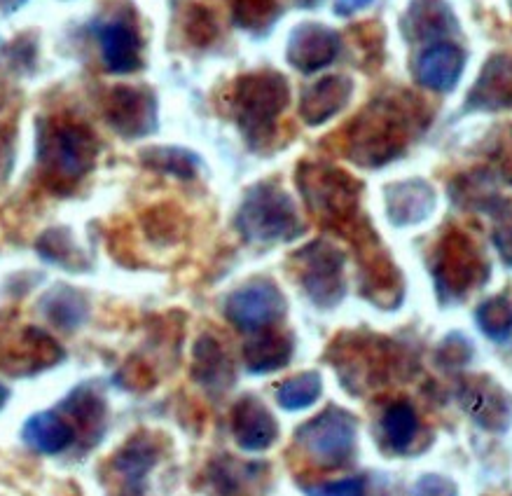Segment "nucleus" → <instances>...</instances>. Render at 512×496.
Segmentation results:
<instances>
[{
	"label": "nucleus",
	"mask_w": 512,
	"mask_h": 496,
	"mask_svg": "<svg viewBox=\"0 0 512 496\" xmlns=\"http://www.w3.org/2000/svg\"><path fill=\"white\" fill-rule=\"evenodd\" d=\"M419 113L407 96H379L347 127V157L358 167L379 169L405 153Z\"/></svg>",
	"instance_id": "obj_1"
},
{
	"label": "nucleus",
	"mask_w": 512,
	"mask_h": 496,
	"mask_svg": "<svg viewBox=\"0 0 512 496\" xmlns=\"http://www.w3.org/2000/svg\"><path fill=\"white\" fill-rule=\"evenodd\" d=\"M99 157V139L85 124L50 117L38 127V164L45 183L57 192H71Z\"/></svg>",
	"instance_id": "obj_2"
},
{
	"label": "nucleus",
	"mask_w": 512,
	"mask_h": 496,
	"mask_svg": "<svg viewBox=\"0 0 512 496\" xmlns=\"http://www.w3.org/2000/svg\"><path fill=\"white\" fill-rule=\"evenodd\" d=\"M290 101L288 80L281 73L260 71L237 80L232 92V113L248 146L258 150L276 134V122Z\"/></svg>",
	"instance_id": "obj_3"
},
{
	"label": "nucleus",
	"mask_w": 512,
	"mask_h": 496,
	"mask_svg": "<svg viewBox=\"0 0 512 496\" xmlns=\"http://www.w3.org/2000/svg\"><path fill=\"white\" fill-rule=\"evenodd\" d=\"M234 223L248 244H283L304 232L295 202L274 183L253 185L246 192Z\"/></svg>",
	"instance_id": "obj_4"
},
{
	"label": "nucleus",
	"mask_w": 512,
	"mask_h": 496,
	"mask_svg": "<svg viewBox=\"0 0 512 496\" xmlns=\"http://www.w3.org/2000/svg\"><path fill=\"white\" fill-rule=\"evenodd\" d=\"M297 185L309 211L325 225L342 230L356 220L361 183L354 181L347 171L330 164L304 162L297 169Z\"/></svg>",
	"instance_id": "obj_5"
},
{
	"label": "nucleus",
	"mask_w": 512,
	"mask_h": 496,
	"mask_svg": "<svg viewBox=\"0 0 512 496\" xmlns=\"http://www.w3.org/2000/svg\"><path fill=\"white\" fill-rule=\"evenodd\" d=\"M431 272L440 300L456 302L466 298L475 286L484 284L487 263L466 234L452 230L440 239L438 248H435Z\"/></svg>",
	"instance_id": "obj_6"
},
{
	"label": "nucleus",
	"mask_w": 512,
	"mask_h": 496,
	"mask_svg": "<svg viewBox=\"0 0 512 496\" xmlns=\"http://www.w3.org/2000/svg\"><path fill=\"white\" fill-rule=\"evenodd\" d=\"M304 452L323 468L347 466L356 452V417L330 405L295 433Z\"/></svg>",
	"instance_id": "obj_7"
},
{
	"label": "nucleus",
	"mask_w": 512,
	"mask_h": 496,
	"mask_svg": "<svg viewBox=\"0 0 512 496\" xmlns=\"http://www.w3.org/2000/svg\"><path fill=\"white\" fill-rule=\"evenodd\" d=\"M293 260L302 288L316 307L330 309L342 302L344 293H347V281H344L347 258L335 244L325 239L311 241L295 253Z\"/></svg>",
	"instance_id": "obj_8"
},
{
	"label": "nucleus",
	"mask_w": 512,
	"mask_h": 496,
	"mask_svg": "<svg viewBox=\"0 0 512 496\" xmlns=\"http://www.w3.org/2000/svg\"><path fill=\"white\" fill-rule=\"evenodd\" d=\"M64 349L45 330L24 326L0 337V370L10 377H31L64 361Z\"/></svg>",
	"instance_id": "obj_9"
},
{
	"label": "nucleus",
	"mask_w": 512,
	"mask_h": 496,
	"mask_svg": "<svg viewBox=\"0 0 512 496\" xmlns=\"http://www.w3.org/2000/svg\"><path fill=\"white\" fill-rule=\"evenodd\" d=\"M286 307V298L272 281H253L225 300V316L246 333H258L281 321Z\"/></svg>",
	"instance_id": "obj_10"
},
{
	"label": "nucleus",
	"mask_w": 512,
	"mask_h": 496,
	"mask_svg": "<svg viewBox=\"0 0 512 496\" xmlns=\"http://www.w3.org/2000/svg\"><path fill=\"white\" fill-rule=\"evenodd\" d=\"M106 122L122 139H143L157 132V99L145 87H115L106 101Z\"/></svg>",
	"instance_id": "obj_11"
},
{
	"label": "nucleus",
	"mask_w": 512,
	"mask_h": 496,
	"mask_svg": "<svg viewBox=\"0 0 512 496\" xmlns=\"http://www.w3.org/2000/svg\"><path fill=\"white\" fill-rule=\"evenodd\" d=\"M94 36L99 40L103 64L110 73L127 75L143 66V43L136 26L127 19H108L94 24Z\"/></svg>",
	"instance_id": "obj_12"
},
{
	"label": "nucleus",
	"mask_w": 512,
	"mask_h": 496,
	"mask_svg": "<svg viewBox=\"0 0 512 496\" xmlns=\"http://www.w3.org/2000/svg\"><path fill=\"white\" fill-rule=\"evenodd\" d=\"M342 50V38L337 31L323 24H300L290 33L288 64L300 73H316L330 66Z\"/></svg>",
	"instance_id": "obj_13"
},
{
	"label": "nucleus",
	"mask_w": 512,
	"mask_h": 496,
	"mask_svg": "<svg viewBox=\"0 0 512 496\" xmlns=\"http://www.w3.org/2000/svg\"><path fill=\"white\" fill-rule=\"evenodd\" d=\"M508 108H512V57L494 54L470 89L463 113H473V110L496 113V110Z\"/></svg>",
	"instance_id": "obj_14"
},
{
	"label": "nucleus",
	"mask_w": 512,
	"mask_h": 496,
	"mask_svg": "<svg viewBox=\"0 0 512 496\" xmlns=\"http://www.w3.org/2000/svg\"><path fill=\"white\" fill-rule=\"evenodd\" d=\"M403 33L410 43L438 45L459 33V24L445 0H412L403 17Z\"/></svg>",
	"instance_id": "obj_15"
},
{
	"label": "nucleus",
	"mask_w": 512,
	"mask_h": 496,
	"mask_svg": "<svg viewBox=\"0 0 512 496\" xmlns=\"http://www.w3.org/2000/svg\"><path fill=\"white\" fill-rule=\"evenodd\" d=\"M232 431L237 438V445L246 452H262L274 445L279 438V424L272 412L262 401L253 396L241 398L232 410Z\"/></svg>",
	"instance_id": "obj_16"
},
{
	"label": "nucleus",
	"mask_w": 512,
	"mask_h": 496,
	"mask_svg": "<svg viewBox=\"0 0 512 496\" xmlns=\"http://www.w3.org/2000/svg\"><path fill=\"white\" fill-rule=\"evenodd\" d=\"M466 54L452 43H438L424 50L414 61V78L433 92H449L459 82Z\"/></svg>",
	"instance_id": "obj_17"
},
{
	"label": "nucleus",
	"mask_w": 512,
	"mask_h": 496,
	"mask_svg": "<svg viewBox=\"0 0 512 496\" xmlns=\"http://www.w3.org/2000/svg\"><path fill=\"white\" fill-rule=\"evenodd\" d=\"M354 82L347 75H328L302 94L300 115L309 127L325 124L351 101Z\"/></svg>",
	"instance_id": "obj_18"
},
{
	"label": "nucleus",
	"mask_w": 512,
	"mask_h": 496,
	"mask_svg": "<svg viewBox=\"0 0 512 496\" xmlns=\"http://www.w3.org/2000/svg\"><path fill=\"white\" fill-rule=\"evenodd\" d=\"M435 209V192L426 181L412 178V181L393 183L386 190V216L393 225H419Z\"/></svg>",
	"instance_id": "obj_19"
},
{
	"label": "nucleus",
	"mask_w": 512,
	"mask_h": 496,
	"mask_svg": "<svg viewBox=\"0 0 512 496\" xmlns=\"http://www.w3.org/2000/svg\"><path fill=\"white\" fill-rule=\"evenodd\" d=\"M159 461V443L150 433H138L113 457V473L122 480L127 494L138 496L148 473Z\"/></svg>",
	"instance_id": "obj_20"
},
{
	"label": "nucleus",
	"mask_w": 512,
	"mask_h": 496,
	"mask_svg": "<svg viewBox=\"0 0 512 496\" xmlns=\"http://www.w3.org/2000/svg\"><path fill=\"white\" fill-rule=\"evenodd\" d=\"M192 377L206 391H227L234 384V365L216 337L202 335L195 344L192 358Z\"/></svg>",
	"instance_id": "obj_21"
},
{
	"label": "nucleus",
	"mask_w": 512,
	"mask_h": 496,
	"mask_svg": "<svg viewBox=\"0 0 512 496\" xmlns=\"http://www.w3.org/2000/svg\"><path fill=\"white\" fill-rule=\"evenodd\" d=\"M461 408L487 431H505L512 419V408L501 391L482 382L463 389Z\"/></svg>",
	"instance_id": "obj_22"
},
{
	"label": "nucleus",
	"mask_w": 512,
	"mask_h": 496,
	"mask_svg": "<svg viewBox=\"0 0 512 496\" xmlns=\"http://www.w3.org/2000/svg\"><path fill=\"white\" fill-rule=\"evenodd\" d=\"M75 426L57 412H38L24 424V443L40 454H61L75 443Z\"/></svg>",
	"instance_id": "obj_23"
},
{
	"label": "nucleus",
	"mask_w": 512,
	"mask_h": 496,
	"mask_svg": "<svg viewBox=\"0 0 512 496\" xmlns=\"http://www.w3.org/2000/svg\"><path fill=\"white\" fill-rule=\"evenodd\" d=\"M209 478L218 496H255V492L260 494L262 480L267 478V466L223 457L211 466Z\"/></svg>",
	"instance_id": "obj_24"
},
{
	"label": "nucleus",
	"mask_w": 512,
	"mask_h": 496,
	"mask_svg": "<svg viewBox=\"0 0 512 496\" xmlns=\"http://www.w3.org/2000/svg\"><path fill=\"white\" fill-rule=\"evenodd\" d=\"M295 342L286 333H276V330H260L258 337L244 347V363L251 372L267 375V372L286 368L293 358Z\"/></svg>",
	"instance_id": "obj_25"
},
{
	"label": "nucleus",
	"mask_w": 512,
	"mask_h": 496,
	"mask_svg": "<svg viewBox=\"0 0 512 496\" xmlns=\"http://www.w3.org/2000/svg\"><path fill=\"white\" fill-rule=\"evenodd\" d=\"M61 412H66L71 417L75 431L82 429L87 438H92L94 443L101 438L103 429H106V403L103 398L89 387L73 389V394L61 403Z\"/></svg>",
	"instance_id": "obj_26"
},
{
	"label": "nucleus",
	"mask_w": 512,
	"mask_h": 496,
	"mask_svg": "<svg viewBox=\"0 0 512 496\" xmlns=\"http://www.w3.org/2000/svg\"><path fill=\"white\" fill-rule=\"evenodd\" d=\"M40 309H43L47 321L61 330L80 328L89 316L87 298L78 288L71 286H54L40 302Z\"/></svg>",
	"instance_id": "obj_27"
},
{
	"label": "nucleus",
	"mask_w": 512,
	"mask_h": 496,
	"mask_svg": "<svg viewBox=\"0 0 512 496\" xmlns=\"http://www.w3.org/2000/svg\"><path fill=\"white\" fill-rule=\"evenodd\" d=\"M365 295L379 307H396L403 300V281L389 258L370 251L368 272H365Z\"/></svg>",
	"instance_id": "obj_28"
},
{
	"label": "nucleus",
	"mask_w": 512,
	"mask_h": 496,
	"mask_svg": "<svg viewBox=\"0 0 512 496\" xmlns=\"http://www.w3.org/2000/svg\"><path fill=\"white\" fill-rule=\"evenodd\" d=\"M141 162L152 171H159V174H166V176L183 178V181L195 178L199 167H202V160H199L192 150L176 148V146L145 148L141 153Z\"/></svg>",
	"instance_id": "obj_29"
},
{
	"label": "nucleus",
	"mask_w": 512,
	"mask_h": 496,
	"mask_svg": "<svg viewBox=\"0 0 512 496\" xmlns=\"http://www.w3.org/2000/svg\"><path fill=\"white\" fill-rule=\"evenodd\" d=\"M382 433L393 452H407L419 433V417L407 401L389 405L382 415Z\"/></svg>",
	"instance_id": "obj_30"
},
{
	"label": "nucleus",
	"mask_w": 512,
	"mask_h": 496,
	"mask_svg": "<svg viewBox=\"0 0 512 496\" xmlns=\"http://www.w3.org/2000/svg\"><path fill=\"white\" fill-rule=\"evenodd\" d=\"M36 251L40 253V258L47 260V263L66 267V270L80 272L87 267L85 253L80 251L78 244H75L71 237V232L64 230V227L47 230L43 237L36 241Z\"/></svg>",
	"instance_id": "obj_31"
},
{
	"label": "nucleus",
	"mask_w": 512,
	"mask_h": 496,
	"mask_svg": "<svg viewBox=\"0 0 512 496\" xmlns=\"http://www.w3.org/2000/svg\"><path fill=\"white\" fill-rule=\"evenodd\" d=\"M321 391V375L318 372H302V375L281 384L279 391H276V401L283 410H304L318 401Z\"/></svg>",
	"instance_id": "obj_32"
},
{
	"label": "nucleus",
	"mask_w": 512,
	"mask_h": 496,
	"mask_svg": "<svg viewBox=\"0 0 512 496\" xmlns=\"http://www.w3.org/2000/svg\"><path fill=\"white\" fill-rule=\"evenodd\" d=\"M475 321H477V326H480L482 333L489 337V340H494V342L510 340V335H512L510 300L498 295V298H489L487 302H482V305L477 307Z\"/></svg>",
	"instance_id": "obj_33"
},
{
	"label": "nucleus",
	"mask_w": 512,
	"mask_h": 496,
	"mask_svg": "<svg viewBox=\"0 0 512 496\" xmlns=\"http://www.w3.org/2000/svg\"><path fill=\"white\" fill-rule=\"evenodd\" d=\"M232 17L239 29L262 33L276 22L279 5L276 0H232Z\"/></svg>",
	"instance_id": "obj_34"
},
{
	"label": "nucleus",
	"mask_w": 512,
	"mask_h": 496,
	"mask_svg": "<svg viewBox=\"0 0 512 496\" xmlns=\"http://www.w3.org/2000/svg\"><path fill=\"white\" fill-rule=\"evenodd\" d=\"M473 358V344L463 335H449L438 349V363L442 368H461Z\"/></svg>",
	"instance_id": "obj_35"
},
{
	"label": "nucleus",
	"mask_w": 512,
	"mask_h": 496,
	"mask_svg": "<svg viewBox=\"0 0 512 496\" xmlns=\"http://www.w3.org/2000/svg\"><path fill=\"white\" fill-rule=\"evenodd\" d=\"M304 494L307 496H368V485H365V478H361V475H354V478L323 482V485L307 487L304 489Z\"/></svg>",
	"instance_id": "obj_36"
},
{
	"label": "nucleus",
	"mask_w": 512,
	"mask_h": 496,
	"mask_svg": "<svg viewBox=\"0 0 512 496\" xmlns=\"http://www.w3.org/2000/svg\"><path fill=\"white\" fill-rule=\"evenodd\" d=\"M491 162L496 164L503 181L512 183V127H503L496 132L494 146H491Z\"/></svg>",
	"instance_id": "obj_37"
},
{
	"label": "nucleus",
	"mask_w": 512,
	"mask_h": 496,
	"mask_svg": "<svg viewBox=\"0 0 512 496\" xmlns=\"http://www.w3.org/2000/svg\"><path fill=\"white\" fill-rule=\"evenodd\" d=\"M494 246L501 253L503 263L512 267V206L496 216V230H494Z\"/></svg>",
	"instance_id": "obj_38"
},
{
	"label": "nucleus",
	"mask_w": 512,
	"mask_h": 496,
	"mask_svg": "<svg viewBox=\"0 0 512 496\" xmlns=\"http://www.w3.org/2000/svg\"><path fill=\"white\" fill-rule=\"evenodd\" d=\"M414 496H459V489L449 478L442 475H424L414 485Z\"/></svg>",
	"instance_id": "obj_39"
},
{
	"label": "nucleus",
	"mask_w": 512,
	"mask_h": 496,
	"mask_svg": "<svg viewBox=\"0 0 512 496\" xmlns=\"http://www.w3.org/2000/svg\"><path fill=\"white\" fill-rule=\"evenodd\" d=\"M190 24H197V31L190 33V38H195L197 43H206V40H211L213 36H216V24H213L209 12L197 10L195 15H192Z\"/></svg>",
	"instance_id": "obj_40"
},
{
	"label": "nucleus",
	"mask_w": 512,
	"mask_h": 496,
	"mask_svg": "<svg viewBox=\"0 0 512 496\" xmlns=\"http://www.w3.org/2000/svg\"><path fill=\"white\" fill-rule=\"evenodd\" d=\"M372 0H335V15L339 17H351L363 8H368Z\"/></svg>",
	"instance_id": "obj_41"
},
{
	"label": "nucleus",
	"mask_w": 512,
	"mask_h": 496,
	"mask_svg": "<svg viewBox=\"0 0 512 496\" xmlns=\"http://www.w3.org/2000/svg\"><path fill=\"white\" fill-rule=\"evenodd\" d=\"M12 164V148H10V139L8 136L0 134V178L8 176Z\"/></svg>",
	"instance_id": "obj_42"
},
{
	"label": "nucleus",
	"mask_w": 512,
	"mask_h": 496,
	"mask_svg": "<svg viewBox=\"0 0 512 496\" xmlns=\"http://www.w3.org/2000/svg\"><path fill=\"white\" fill-rule=\"evenodd\" d=\"M0 3H3V12H5V15H12V12L22 10L24 5L29 3V0H0Z\"/></svg>",
	"instance_id": "obj_43"
},
{
	"label": "nucleus",
	"mask_w": 512,
	"mask_h": 496,
	"mask_svg": "<svg viewBox=\"0 0 512 496\" xmlns=\"http://www.w3.org/2000/svg\"><path fill=\"white\" fill-rule=\"evenodd\" d=\"M10 401V389L5 384H0V410L5 408V403Z\"/></svg>",
	"instance_id": "obj_44"
},
{
	"label": "nucleus",
	"mask_w": 512,
	"mask_h": 496,
	"mask_svg": "<svg viewBox=\"0 0 512 496\" xmlns=\"http://www.w3.org/2000/svg\"><path fill=\"white\" fill-rule=\"evenodd\" d=\"M318 3H321V0H295L297 8H316Z\"/></svg>",
	"instance_id": "obj_45"
}]
</instances>
